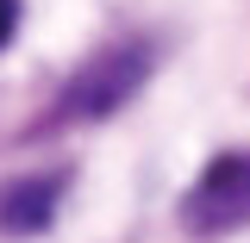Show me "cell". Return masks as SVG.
<instances>
[{
    "instance_id": "obj_1",
    "label": "cell",
    "mask_w": 250,
    "mask_h": 243,
    "mask_svg": "<svg viewBox=\"0 0 250 243\" xmlns=\"http://www.w3.org/2000/svg\"><path fill=\"white\" fill-rule=\"evenodd\" d=\"M150 81V44L144 37H119V44H106V50H94L69 81H62L57 106H50V131L62 125H94V119H113L131 93Z\"/></svg>"
},
{
    "instance_id": "obj_2",
    "label": "cell",
    "mask_w": 250,
    "mask_h": 243,
    "mask_svg": "<svg viewBox=\"0 0 250 243\" xmlns=\"http://www.w3.org/2000/svg\"><path fill=\"white\" fill-rule=\"evenodd\" d=\"M182 224L194 237H225L250 224V150H225L207 162V175L182 193Z\"/></svg>"
},
{
    "instance_id": "obj_3",
    "label": "cell",
    "mask_w": 250,
    "mask_h": 243,
    "mask_svg": "<svg viewBox=\"0 0 250 243\" xmlns=\"http://www.w3.org/2000/svg\"><path fill=\"white\" fill-rule=\"evenodd\" d=\"M62 187H69L62 168L0 181V237H38V231H50L57 224V206H62Z\"/></svg>"
},
{
    "instance_id": "obj_4",
    "label": "cell",
    "mask_w": 250,
    "mask_h": 243,
    "mask_svg": "<svg viewBox=\"0 0 250 243\" xmlns=\"http://www.w3.org/2000/svg\"><path fill=\"white\" fill-rule=\"evenodd\" d=\"M13 31H19V0H0V50L13 44Z\"/></svg>"
}]
</instances>
